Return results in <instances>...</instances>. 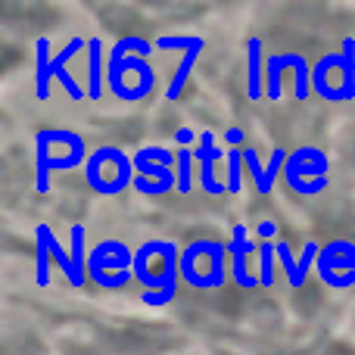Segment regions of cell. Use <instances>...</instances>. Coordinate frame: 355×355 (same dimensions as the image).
I'll return each instance as SVG.
<instances>
[{"label": "cell", "mask_w": 355, "mask_h": 355, "mask_svg": "<svg viewBox=\"0 0 355 355\" xmlns=\"http://www.w3.org/2000/svg\"><path fill=\"white\" fill-rule=\"evenodd\" d=\"M135 281L144 287V306H168L181 284V246L162 237L141 243L135 250Z\"/></svg>", "instance_id": "obj_1"}, {"label": "cell", "mask_w": 355, "mask_h": 355, "mask_svg": "<svg viewBox=\"0 0 355 355\" xmlns=\"http://www.w3.org/2000/svg\"><path fill=\"white\" fill-rule=\"evenodd\" d=\"M85 137L69 128H44L35 135V190L47 193L50 172H72L87 162Z\"/></svg>", "instance_id": "obj_2"}, {"label": "cell", "mask_w": 355, "mask_h": 355, "mask_svg": "<svg viewBox=\"0 0 355 355\" xmlns=\"http://www.w3.org/2000/svg\"><path fill=\"white\" fill-rule=\"evenodd\" d=\"M312 94L327 103L355 100V37H343L337 53H324L312 66Z\"/></svg>", "instance_id": "obj_3"}, {"label": "cell", "mask_w": 355, "mask_h": 355, "mask_svg": "<svg viewBox=\"0 0 355 355\" xmlns=\"http://www.w3.org/2000/svg\"><path fill=\"white\" fill-rule=\"evenodd\" d=\"M225 256L227 243L215 237L190 240L181 250V281L193 290H221L225 287Z\"/></svg>", "instance_id": "obj_4"}, {"label": "cell", "mask_w": 355, "mask_h": 355, "mask_svg": "<svg viewBox=\"0 0 355 355\" xmlns=\"http://www.w3.org/2000/svg\"><path fill=\"white\" fill-rule=\"evenodd\" d=\"M87 281L100 290H122L135 281V250L119 237L97 240L87 252Z\"/></svg>", "instance_id": "obj_5"}, {"label": "cell", "mask_w": 355, "mask_h": 355, "mask_svg": "<svg viewBox=\"0 0 355 355\" xmlns=\"http://www.w3.org/2000/svg\"><path fill=\"white\" fill-rule=\"evenodd\" d=\"M135 159L119 147H100L91 150L85 162V181L94 193L100 196H119L128 187H135Z\"/></svg>", "instance_id": "obj_6"}, {"label": "cell", "mask_w": 355, "mask_h": 355, "mask_svg": "<svg viewBox=\"0 0 355 355\" xmlns=\"http://www.w3.org/2000/svg\"><path fill=\"white\" fill-rule=\"evenodd\" d=\"M153 85H156V72H153V66H150V60L119 53L116 47L110 50L106 91H110L116 100H125V103H137V100L150 97Z\"/></svg>", "instance_id": "obj_7"}, {"label": "cell", "mask_w": 355, "mask_h": 355, "mask_svg": "<svg viewBox=\"0 0 355 355\" xmlns=\"http://www.w3.org/2000/svg\"><path fill=\"white\" fill-rule=\"evenodd\" d=\"M331 159L324 150L318 147H300L290 150L287 162H284V184L300 196H318L331 184Z\"/></svg>", "instance_id": "obj_8"}, {"label": "cell", "mask_w": 355, "mask_h": 355, "mask_svg": "<svg viewBox=\"0 0 355 355\" xmlns=\"http://www.w3.org/2000/svg\"><path fill=\"white\" fill-rule=\"evenodd\" d=\"M135 190L144 196H166L178 187V175H175V166H178V153L166 147H144L137 150L135 156Z\"/></svg>", "instance_id": "obj_9"}, {"label": "cell", "mask_w": 355, "mask_h": 355, "mask_svg": "<svg viewBox=\"0 0 355 355\" xmlns=\"http://www.w3.org/2000/svg\"><path fill=\"white\" fill-rule=\"evenodd\" d=\"M318 277L331 290H349L355 287V243L352 240H327L318 252Z\"/></svg>", "instance_id": "obj_10"}, {"label": "cell", "mask_w": 355, "mask_h": 355, "mask_svg": "<svg viewBox=\"0 0 355 355\" xmlns=\"http://www.w3.org/2000/svg\"><path fill=\"white\" fill-rule=\"evenodd\" d=\"M252 252H259V246L252 243L250 231H246L243 225H234L231 240H227V256H231V277H234V284H237L240 290L262 287V284H259V275H252L250 271V256Z\"/></svg>", "instance_id": "obj_11"}, {"label": "cell", "mask_w": 355, "mask_h": 355, "mask_svg": "<svg viewBox=\"0 0 355 355\" xmlns=\"http://www.w3.org/2000/svg\"><path fill=\"white\" fill-rule=\"evenodd\" d=\"M193 159H196V166H200V187H202V193L225 196L227 193V184L218 181V175H215V162L227 159V150L215 147V135H212V131H202V135H200V147L193 150Z\"/></svg>", "instance_id": "obj_12"}, {"label": "cell", "mask_w": 355, "mask_h": 355, "mask_svg": "<svg viewBox=\"0 0 355 355\" xmlns=\"http://www.w3.org/2000/svg\"><path fill=\"white\" fill-rule=\"evenodd\" d=\"M287 150L275 147V153H271V162L268 166H262V159H259V153L252 147H243V168L246 175L252 178V184H256V190L262 196H268L271 190H275V181L284 175V162H287Z\"/></svg>", "instance_id": "obj_13"}, {"label": "cell", "mask_w": 355, "mask_h": 355, "mask_svg": "<svg viewBox=\"0 0 355 355\" xmlns=\"http://www.w3.org/2000/svg\"><path fill=\"white\" fill-rule=\"evenodd\" d=\"M275 246H277V259H281V268H284V275H287V284H290L293 290H300L302 284H306V277H309V268H312V265H318L321 243H318V240H309V243L302 246L300 262L293 259V250H290L287 240H277Z\"/></svg>", "instance_id": "obj_14"}, {"label": "cell", "mask_w": 355, "mask_h": 355, "mask_svg": "<svg viewBox=\"0 0 355 355\" xmlns=\"http://www.w3.org/2000/svg\"><path fill=\"white\" fill-rule=\"evenodd\" d=\"M85 47H87V41L75 35V37H69L66 47H62L60 53L53 56V62H50V75H53V78L60 81L62 87H66V94H69L72 100H87V87L78 85V81H75V75L69 72V60H72V56H78Z\"/></svg>", "instance_id": "obj_15"}, {"label": "cell", "mask_w": 355, "mask_h": 355, "mask_svg": "<svg viewBox=\"0 0 355 355\" xmlns=\"http://www.w3.org/2000/svg\"><path fill=\"white\" fill-rule=\"evenodd\" d=\"M306 56L287 50V53H268L265 60V97L268 100H281L284 97V75L296 72L300 66H306Z\"/></svg>", "instance_id": "obj_16"}, {"label": "cell", "mask_w": 355, "mask_h": 355, "mask_svg": "<svg viewBox=\"0 0 355 355\" xmlns=\"http://www.w3.org/2000/svg\"><path fill=\"white\" fill-rule=\"evenodd\" d=\"M106 69H110V50L100 37H87V100H100L106 91Z\"/></svg>", "instance_id": "obj_17"}, {"label": "cell", "mask_w": 355, "mask_h": 355, "mask_svg": "<svg viewBox=\"0 0 355 355\" xmlns=\"http://www.w3.org/2000/svg\"><path fill=\"white\" fill-rule=\"evenodd\" d=\"M265 44L262 37L252 35L250 44H246V91H250V100H262L265 97Z\"/></svg>", "instance_id": "obj_18"}, {"label": "cell", "mask_w": 355, "mask_h": 355, "mask_svg": "<svg viewBox=\"0 0 355 355\" xmlns=\"http://www.w3.org/2000/svg\"><path fill=\"white\" fill-rule=\"evenodd\" d=\"M202 47H206V41H202L200 35H196V37H193V44H190V47L184 50V60L178 62V69H175V75H172V85H168V91H166V100H178V97L184 94L190 72H193V62H196V56L202 53Z\"/></svg>", "instance_id": "obj_19"}, {"label": "cell", "mask_w": 355, "mask_h": 355, "mask_svg": "<svg viewBox=\"0 0 355 355\" xmlns=\"http://www.w3.org/2000/svg\"><path fill=\"white\" fill-rule=\"evenodd\" d=\"M50 62H53V56H50V37H37L35 41V94L37 100H47L50 97Z\"/></svg>", "instance_id": "obj_20"}, {"label": "cell", "mask_w": 355, "mask_h": 355, "mask_svg": "<svg viewBox=\"0 0 355 355\" xmlns=\"http://www.w3.org/2000/svg\"><path fill=\"white\" fill-rule=\"evenodd\" d=\"M87 231L85 225H72L69 227V256H72V265H75V275H78V284H75V290H81L87 284Z\"/></svg>", "instance_id": "obj_21"}, {"label": "cell", "mask_w": 355, "mask_h": 355, "mask_svg": "<svg viewBox=\"0 0 355 355\" xmlns=\"http://www.w3.org/2000/svg\"><path fill=\"white\" fill-rule=\"evenodd\" d=\"M35 234L37 237H44L47 240V250H50V259H56V265L62 268V275H66V281H69V287H75L78 284V275H75V265H72V256H69V250L56 240V234L50 231V225H37L35 227Z\"/></svg>", "instance_id": "obj_22"}, {"label": "cell", "mask_w": 355, "mask_h": 355, "mask_svg": "<svg viewBox=\"0 0 355 355\" xmlns=\"http://www.w3.org/2000/svg\"><path fill=\"white\" fill-rule=\"evenodd\" d=\"M178 153V166H175V175H178V193L181 196H187L190 190H193V150L190 147H181V150H175Z\"/></svg>", "instance_id": "obj_23"}, {"label": "cell", "mask_w": 355, "mask_h": 355, "mask_svg": "<svg viewBox=\"0 0 355 355\" xmlns=\"http://www.w3.org/2000/svg\"><path fill=\"white\" fill-rule=\"evenodd\" d=\"M227 193H240L243 187V147H234L227 150Z\"/></svg>", "instance_id": "obj_24"}, {"label": "cell", "mask_w": 355, "mask_h": 355, "mask_svg": "<svg viewBox=\"0 0 355 355\" xmlns=\"http://www.w3.org/2000/svg\"><path fill=\"white\" fill-rule=\"evenodd\" d=\"M275 243H277V240H275ZM275 243H262V246H259V284H262L265 290L275 287V252H277Z\"/></svg>", "instance_id": "obj_25"}, {"label": "cell", "mask_w": 355, "mask_h": 355, "mask_svg": "<svg viewBox=\"0 0 355 355\" xmlns=\"http://www.w3.org/2000/svg\"><path fill=\"white\" fill-rule=\"evenodd\" d=\"M112 47L119 50V53H128V56H141V60H150V53L156 50V44H150L147 37L141 35H128V37H119Z\"/></svg>", "instance_id": "obj_26"}, {"label": "cell", "mask_w": 355, "mask_h": 355, "mask_svg": "<svg viewBox=\"0 0 355 355\" xmlns=\"http://www.w3.org/2000/svg\"><path fill=\"white\" fill-rule=\"evenodd\" d=\"M35 250H37V275H35V284H37V287H47V284H50V250H47V240L37 237V234H35Z\"/></svg>", "instance_id": "obj_27"}, {"label": "cell", "mask_w": 355, "mask_h": 355, "mask_svg": "<svg viewBox=\"0 0 355 355\" xmlns=\"http://www.w3.org/2000/svg\"><path fill=\"white\" fill-rule=\"evenodd\" d=\"M256 234L262 237V243H275V237H277V225H275V221H259Z\"/></svg>", "instance_id": "obj_28"}, {"label": "cell", "mask_w": 355, "mask_h": 355, "mask_svg": "<svg viewBox=\"0 0 355 355\" xmlns=\"http://www.w3.org/2000/svg\"><path fill=\"white\" fill-rule=\"evenodd\" d=\"M193 128H178L175 131V144H181V147H190V144H193Z\"/></svg>", "instance_id": "obj_29"}, {"label": "cell", "mask_w": 355, "mask_h": 355, "mask_svg": "<svg viewBox=\"0 0 355 355\" xmlns=\"http://www.w3.org/2000/svg\"><path fill=\"white\" fill-rule=\"evenodd\" d=\"M225 141H227V144H234V147H240V144H243V131H240V128H227Z\"/></svg>", "instance_id": "obj_30"}]
</instances>
